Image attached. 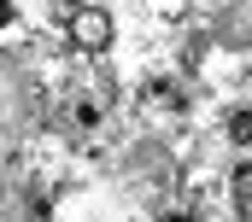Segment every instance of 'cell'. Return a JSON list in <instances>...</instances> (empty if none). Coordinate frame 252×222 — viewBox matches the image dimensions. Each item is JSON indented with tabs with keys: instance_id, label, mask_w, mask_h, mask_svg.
Here are the masks:
<instances>
[{
	"instance_id": "obj_1",
	"label": "cell",
	"mask_w": 252,
	"mask_h": 222,
	"mask_svg": "<svg viewBox=\"0 0 252 222\" xmlns=\"http://www.w3.org/2000/svg\"><path fill=\"white\" fill-rule=\"evenodd\" d=\"M64 35H70L76 53H106V47H112V18H106L100 6H76V12L64 18Z\"/></svg>"
},
{
	"instance_id": "obj_2",
	"label": "cell",
	"mask_w": 252,
	"mask_h": 222,
	"mask_svg": "<svg viewBox=\"0 0 252 222\" xmlns=\"http://www.w3.org/2000/svg\"><path fill=\"white\" fill-rule=\"evenodd\" d=\"M229 140L235 146H252V111H235L229 117Z\"/></svg>"
},
{
	"instance_id": "obj_3",
	"label": "cell",
	"mask_w": 252,
	"mask_h": 222,
	"mask_svg": "<svg viewBox=\"0 0 252 222\" xmlns=\"http://www.w3.org/2000/svg\"><path fill=\"white\" fill-rule=\"evenodd\" d=\"M6 18H12V0H0V24H6Z\"/></svg>"
}]
</instances>
